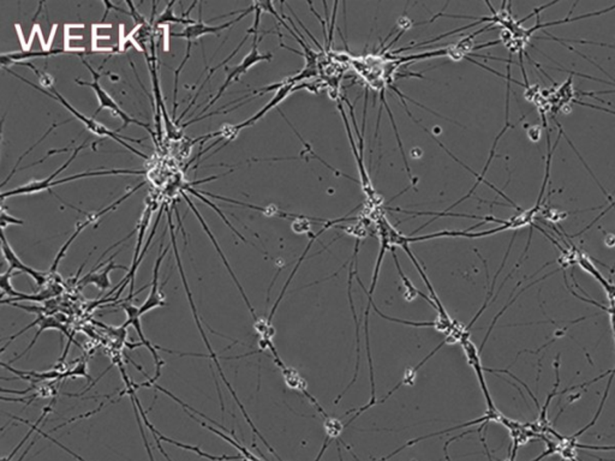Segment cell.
Segmentation results:
<instances>
[{
    "instance_id": "cell-12",
    "label": "cell",
    "mask_w": 615,
    "mask_h": 461,
    "mask_svg": "<svg viewBox=\"0 0 615 461\" xmlns=\"http://www.w3.org/2000/svg\"><path fill=\"white\" fill-rule=\"evenodd\" d=\"M174 1L167 3L164 12L160 14L159 17L155 21V25H163V24L166 23L188 24V25H191V24L196 23L195 19H189V17L184 19V17L174 16Z\"/></svg>"
},
{
    "instance_id": "cell-5",
    "label": "cell",
    "mask_w": 615,
    "mask_h": 461,
    "mask_svg": "<svg viewBox=\"0 0 615 461\" xmlns=\"http://www.w3.org/2000/svg\"><path fill=\"white\" fill-rule=\"evenodd\" d=\"M123 308H124V310H125L127 315V321L122 325L123 328H125L127 325H132V327L137 330L138 336H140V339H141V344L145 345V346L151 351L152 356L154 358L155 365H156V375H155L154 378H151L149 382L142 383L141 385V387L151 386V385H153V383L159 378L160 375H161V367H163V365L165 364L164 361H161L159 356H158V353H156V350H163V348L159 347V346H153L151 341L146 339V336H145L143 332H142L141 315H140V312H138V308L132 305V304H124Z\"/></svg>"
},
{
    "instance_id": "cell-21",
    "label": "cell",
    "mask_w": 615,
    "mask_h": 461,
    "mask_svg": "<svg viewBox=\"0 0 615 461\" xmlns=\"http://www.w3.org/2000/svg\"><path fill=\"white\" fill-rule=\"evenodd\" d=\"M609 235V238H611V239H608V238H606V245L607 246H609V248H613V246H615V235H611V233H609V235Z\"/></svg>"
},
{
    "instance_id": "cell-15",
    "label": "cell",
    "mask_w": 615,
    "mask_h": 461,
    "mask_svg": "<svg viewBox=\"0 0 615 461\" xmlns=\"http://www.w3.org/2000/svg\"><path fill=\"white\" fill-rule=\"evenodd\" d=\"M183 189H184V190H187V191H189V193H191V195H195V196H196V197L200 198V200H202L203 202L206 203V204H208V206H209V207L213 208V209H214V211H216V212L218 213V214H219V215H220L221 219H222V220H224V222H225L226 225H227V226L230 227L231 230L233 231V233H235V235H238V237H240V239L243 240V242H247V240H245L244 237H243V235H240V232H238V231L236 230L235 227H233V226H232V225H231L230 222H229V220H227V219H226L225 215H224V214H222V213H221L220 209H219V208L216 207V204H213V203L209 202V201H208V200H206V198L203 197V196H202V195H201V193H198V191H196V190H195V189L190 188V186H189V185H185V186H183Z\"/></svg>"
},
{
    "instance_id": "cell-10",
    "label": "cell",
    "mask_w": 615,
    "mask_h": 461,
    "mask_svg": "<svg viewBox=\"0 0 615 461\" xmlns=\"http://www.w3.org/2000/svg\"><path fill=\"white\" fill-rule=\"evenodd\" d=\"M114 268L127 269V267L118 266V264H114V262H111V264H108L107 267H105V269H103L101 273H90L81 280V283H83V285H90V283H92V285H95L96 288H100L101 291H105V290H107V288H110V286H111L110 273H111L112 269Z\"/></svg>"
},
{
    "instance_id": "cell-6",
    "label": "cell",
    "mask_w": 615,
    "mask_h": 461,
    "mask_svg": "<svg viewBox=\"0 0 615 461\" xmlns=\"http://www.w3.org/2000/svg\"><path fill=\"white\" fill-rule=\"evenodd\" d=\"M85 146H87V144L83 143V144L79 147V148H75V149H74V153H72V156H70V159L66 161L65 164L61 166L59 170H56V172L52 174V175H50L48 178L43 179V180H38V182H32V183L25 184L23 186H19V188H16L14 189V190H10V191L1 193V202L4 203L5 198L6 197L19 196V195H28V193H40V191H45V190H48V191H50V185L54 182V178H56V175L65 170L66 167L70 166L71 162L75 160L76 156H79V153H80L82 149H85Z\"/></svg>"
},
{
    "instance_id": "cell-2",
    "label": "cell",
    "mask_w": 615,
    "mask_h": 461,
    "mask_svg": "<svg viewBox=\"0 0 615 461\" xmlns=\"http://www.w3.org/2000/svg\"><path fill=\"white\" fill-rule=\"evenodd\" d=\"M82 61H83V64L87 66V69L90 71V74L93 76V82H85V81L81 80H76L75 82L81 85H87V87H90V88L94 90L95 96L98 98V101H99V109H96L95 116L99 114L101 109H110L113 117H118L122 119L123 125L119 130H122L124 127H129V124H132H132H136L138 127H143L145 130L149 132L152 137H153V140L155 141V132L152 130L149 124L142 122L141 120H137L136 118H132L130 114H127L125 111H123V109L118 106L117 103L112 99V96L108 94L107 92L103 89L101 85H100L99 72H96V71L90 65V63H87L83 58H82Z\"/></svg>"
},
{
    "instance_id": "cell-8",
    "label": "cell",
    "mask_w": 615,
    "mask_h": 461,
    "mask_svg": "<svg viewBox=\"0 0 615 461\" xmlns=\"http://www.w3.org/2000/svg\"><path fill=\"white\" fill-rule=\"evenodd\" d=\"M169 249V248L167 246L164 253L160 251L159 257L156 259V264H155L154 267V278H153V283H152L151 293H149V296L147 297V301L138 308V312H140V315L141 316L145 315L147 312H149V311L153 310V309H156V308H160V306H164L165 304H166V303H165L164 292L160 290L159 270L160 266H161V261L164 259L165 255L167 254V250Z\"/></svg>"
},
{
    "instance_id": "cell-13",
    "label": "cell",
    "mask_w": 615,
    "mask_h": 461,
    "mask_svg": "<svg viewBox=\"0 0 615 461\" xmlns=\"http://www.w3.org/2000/svg\"><path fill=\"white\" fill-rule=\"evenodd\" d=\"M198 422H200V420H198ZM200 423H201V425H202V427L208 429V430H211V431H213V433H216V435H218V436H220L221 438H224V440H226V441L230 443V444H232L233 447L237 448V449H238V451H240V455L243 457V460L263 461L261 460V459H258L256 455H254L253 453L250 452L248 448L243 447V446H242L240 442H237V441H235V440H232V438H229V436H226L225 433H221L220 430H216V429L211 428V425H207L205 422H200Z\"/></svg>"
},
{
    "instance_id": "cell-16",
    "label": "cell",
    "mask_w": 615,
    "mask_h": 461,
    "mask_svg": "<svg viewBox=\"0 0 615 461\" xmlns=\"http://www.w3.org/2000/svg\"><path fill=\"white\" fill-rule=\"evenodd\" d=\"M54 401H56V399H53V401H52L51 404L48 405V406H46V407H45V409H43V414H41V416H40V418H39L38 420H37V422H35V423H34L33 425H32V429H30V431H29V433H27V436H25V438H24L23 440H22V441H21V443H19V446H17V447L14 448V452L11 453V454H10L9 457L4 458V459H3V460H1V461H10V460H11V459H12V458H14V454H16V453L19 452V448H21V447H22V446H23L24 443H25V441H27V440H28L29 436H30V435H32V433H33L34 431H35V430H38L39 425H40V423H41V422H43V419H45V417H46V414H48V412H50V411H51L52 406H53V404H54Z\"/></svg>"
},
{
    "instance_id": "cell-20",
    "label": "cell",
    "mask_w": 615,
    "mask_h": 461,
    "mask_svg": "<svg viewBox=\"0 0 615 461\" xmlns=\"http://www.w3.org/2000/svg\"><path fill=\"white\" fill-rule=\"evenodd\" d=\"M541 136V130L540 127H530V130L528 131V137L530 138L532 142H537L540 140Z\"/></svg>"
},
{
    "instance_id": "cell-19",
    "label": "cell",
    "mask_w": 615,
    "mask_h": 461,
    "mask_svg": "<svg viewBox=\"0 0 615 461\" xmlns=\"http://www.w3.org/2000/svg\"><path fill=\"white\" fill-rule=\"evenodd\" d=\"M1 228L3 231H5V227L8 226V225H23V220H21V219H16V217H11L9 215L6 211H5V208L3 207V211H1Z\"/></svg>"
},
{
    "instance_id": "cell-17",
    "label": "cell",
    "mask_w": 615,
    "mask_h": 461,
    "mask_svg": "<svg viewBox=\"0 0 615 461\" xmlns=\"http://www.w3.org/2000/svg\"><path fill=\"white\" fill-rule=\"evenodd\" d=\"M373 308L375 309L376 312H377L382 319H385V320L387 321H392V322H397V323H402V325H413V327H434V328H437V330H440V325H439V322H437V321H432V322H413V321L398 320V319H393V317H390V316L384 315V314L376 308L374 303H373Z\"/></svg>"
},
{
    "instance_id": "cell-14",
    "label": "cell",
    "mask_w": 615,
    "mask_h": 461,
    "mask_svg": "<svg viewBox=\"0 0 615 461\" xmlns=\"http://www.w3.org/2000/svg\"><path fill=\"white\" fill-rule=\"evenodd\" d=\"M324 433H326L327 438L331 441L335 440L337 442H339V438L343 433L344 425L338 418H334V417H331V416L324 417Z\"/></svg>"
},
{
    "instance_id": "cell-11",
    "label": "cell",
    "mask_w": 615,
    "mask_h": 461,
    "mask_svg": "<svg viewBox=\"0 0 615 461\" xmlns=\"http://www.w3.org/2000/svg\"><path fill=\"white\" fill-rule=\"evenodd\" d=\"M66 52H69V51H64L61 48H53V50L40 51V52L23 51V52L5 53L1 56V64H3V67H5L8 64H11L14 61H23V59H29V58L50 57V56H56V54Z\"/></svg>"
},
{
    "instance_id": "cell-9",
    "label": "cell",
    "mask_w": 615,
    "mask_h": 461,
    "mask_svg": "<svg viewBox=\"0 0 615 461\" xmlns=\"http://www.w3.org/2000/svg\"><path fill=\"white\" fill-rule=\"evenodd\" d=\"M293 90H295V88H293V83H290L287 80L285 81V82H284V85H282V88H279L277 94L273 96V99L271 100V101H269L261 111H258V114L253 116V117L249 118L248 120H245V122H242V124H238V125H235L236 130L240 132V130H243L245 127L254 125L255 122H258V119H261V118H262L264 114H268L271 109L277 107L278 105L280 104L282 100L286 99L287 96L291 94Z\"/></svg>"
},
{
    "instance_id": "cell-7",
    "label": "cell",
    "mask_w": 615,
    "mask_h": 461,
    "mask_svg": "<svg viewBox=\"0 0 615 461\" xmlns=\"http://www.w3.org/2000/svg\"><path fill=\"white\" fill-rule=\"evenodd\" d=\"M1 250H3V255H4L5 259L9 262V269H11V270H19V273L28 274V275H30V277L34 279V281L37 283L39 288H43V285L48 283L50 273L39 272L37 269L30 268L29 266L24 264L23 262L19 259V256L14 254V250H12L11 245H10L9 242L6 239V237H5L4 231H1Z\"/></svg>"
},
{
    "instance_id": "cell-3",
    "label": "cell",
    "mask_w": 615,
    "mask_h": 461,
    "mask_svg": "<svg viewBox=\"0 0 615 461\" xmlns=\"http://www.w3.org/2000/svg\"><path fill=\"white\" fill-rule=\"evenodd\" d=\"M180 257H177L176 259H178L177 261V264H178L179 273H180V277H182V280H183L184 288H185V292H187V294H188L189 303H190V306H191V310H193L194 317H195V321H196V325H198V330H200V334L202 336V339L205 340V343H206L207 348H208V351L211 353V358L216 363V367H218V372L220 374L221 378H222V381L225 382L226 387L229 388V391L231 392V394L232 396L235 398V400L237 401V405L240 406V409H242V412H243V416H244L245 419H247V422L249 423L250 427L253 429V431H254L256 435H258V438H261V441H264V438H262V435L258 433V429L255 428L254 424L251 422V419L249 418V416L247 414V411H245L244 407H243V405L240 403V399H238V396L236 394L235 389L232 388V386L230 385V382L226 380L225 375H224V372H222V369H221L220 363H219V359H218V356H216V353L213 351V348H211V344H209V341L207 339L206 334H205V332L202 330V325H201V321H200V317H198V310H196V306H195V303L193 301V296H191V292L189 290L188 281H187V278H185V274H184L183 266H182V262H180Z\"/></svg>"
},
{
    "instance_id": "cell-4",
    "label": "cell",
    "mask_w": 615,
    "mask_h": 461,
    "mask_svg": "<svg viewBox=\"0 0 615 461\" xmlns=\"http://www.w3.org/2000/svg\"><path fill=\"white\" fill-rule=\"evenodd\" d=\"M258 34H254V40H253V47H251V51H250L247 56H245L243 61L238 64L237 66H233L232 69H229V67H226V71L229 72L227 74V78H226L225 83L221 85L220 89L218 92V94L214 96V99L211 100L209 104L207 105L206 109H203L202 112H206L207 109H209L211 106L216 104L218 100L220 99L221 95L222 93L225 92L227 88H229V85H231V82L232 81H238V77L240 75H243L245 74L247 71L249 70L251 66H254L255 64H258L260 61H271L272 59V54L271 53H267V54H261V53L258 52Z\"/></svg>"
},
{
    "instance_id": "cell-18",
    "label": "cell",
    "mask_w": 615,
    "mask_h": 461,
    "mask_svg": "<svg viewBox=\"0 0 615 461\" xmlns=\"http://www.w3.org/2000/svg\"><path fill=\"white\" fill-rule=\"evenodd\" d=\"M291 228L295 233H298V235H302V233L310 235L311 233V222H310L309 217H303V215L297 217L292 222Z\"/></svg>"
},
{
    "instance_id": "cell-1",
    "label": "cell",
    "mask_w": 615,
    "mask_h": 461,
    "mask_svg": "<svg viewBox=\"0 0 615 461\" xmlns=\"http://www.w3.org/2000/svg\"><path fill=\"white\" fill-rule=\"evenodd\" d=\"M5 70L8 71L9 74L11 75L16 76L19 81H22L24 83H27V85H30V87H33L34 89L39 90L40 93H43V94L48 95L50 96L51 99H54L59 103V104L63 105L64 107H65L69 112L74 114V117L77 118L79 120L83 122L85 124V127L90 130V132H93L94 135H98V136H105L108 137V138H111L113 141L117 142L118 144H121V146L125 147L127 151H132L134 154H136L137 156H140L142 159H149V156H146V154H143L140 151H137L135 149L134 147L130 146V144H127V141L132 142V143H142L143 140H135V138H132V137H125L122 136V135H119L118 132L112 131V130H110L106 125H103L101 122H96L94 118H88L85 114H81L80 111H77V109H74L72 106H71L70 103H67L66 99H64V96L61 94V93H58L56 89H54L53 87L50 88V89H43L41 85H34L33 82H29L28 80H25L23 78L22 76H19V74H16L14 71L10 70L8 67H4Z\"/></svg>"
}]
</instances>
